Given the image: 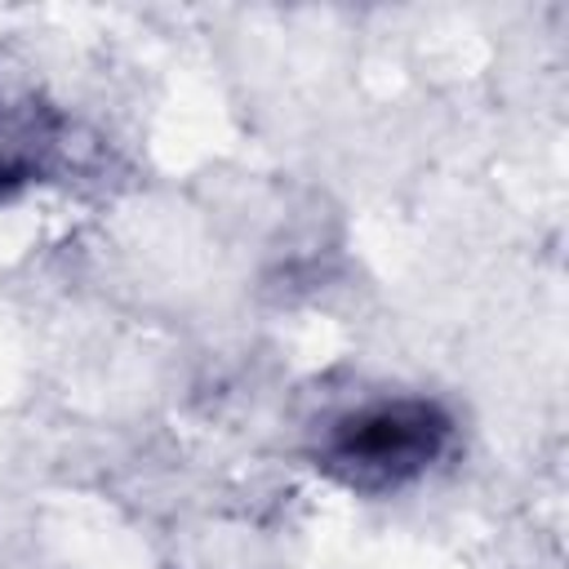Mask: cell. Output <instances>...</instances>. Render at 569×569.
Listing matches in <instances>:
<instances>
[{
    "mask_svg": "<svg viewBox=\"0 0 569 569\" xmlns=\"http://www.w3.org/2000/svg\"><path fill=\"white\" fill-rule=\"evenodd\" d=\"M449 436L453 422L436 400L396 396L333 418L316 445V458L333 480L360 493H387L413 485L445 453Z\"/></svg>",
    "mask_w": 569,
    "mask_h": 569,
    "instance_id": "6da1fadb",
    "label": "cell"
}]
</instances>
